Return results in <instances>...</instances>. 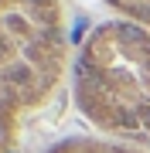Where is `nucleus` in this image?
<instances>
[{
  "instance_id": "obj_1",
  "label": "nucleus",
  "mask_w": 150,
  "mask_h": 153,
  "mask_svg": "<svg viewBox=\"0 0 150 153\" xmlns=\"http://www.w3.org/2000/svg\"><path fill=\"white\" fill-rule=\"evenodd\" d=\"M72 102L96 136L147 150L150 143V27L113 17L72 61Z\"/></svg>"
},
{
  "instance_id": "obj_2",
  "label": "nucleus",
  "mask_w": 150,
  "mask_h": 153,
  "mask_svg": "<svg viewBox=\"0 0 150 153\" xmlns=\"http://www.w3.org/2000/svg\"><path fill=\"white\" fill-rule=\"evenodd\" d=\"M68 34L61 0H0V153L55 95L68 71Z\"/></svg>"
},
{
  "instance_id": "obj_3",
  "label": "nucleus",
  "mask_w": 150,
  "mask_h": 153,
  "mask_svg": "<svg viewBox=\"0 0 150 153\" xmlns=\"http://www.w3.org/2000/svg\"><path fill=\"white\" fill-rule=\"evenodd\" d=\"M45 153H147V150L123 146V143H113L102 136H72V140H61L55 146H48Z\"/></svg>"
},
{
  "instance_id": "obj_4",
  "label": "nucleus",
  "mask_w": 150,
  "mask_h": 153,
  "mask_svg": "<svg viewBox=\"0 0 150 153\" xmlns=\"http://www.w3.org/2000/svg\"><path fill=\"white\" fill-rule=\"evenodd\" d=\"M106 4L116 10V17H126L133 24L150 27V0H106Z\"/></svg>"
},
{
  "instance_id": "obj_5",
  "label": "nucleus",
  "mask_w": 150,
  "mask_h": 153,
  "mask_svg": "<svg viewBox=\"0 0 150 153\" xmlns=\"http://www.w3.org/2000/svg\"><path fill=\"white\" fill-rule=\"evenodd\" d=\"M147 153H150V143H147Z\"/></svg>"
}]
</instances>
